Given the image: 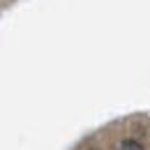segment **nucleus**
Segmentation results:
<instances>
[{"label":"nucleus","mask_w":150,"mask_h":150,"mask_svg":"<svg viewBox=\"0 0 150 150\" xmlns=\"http://www.w3.org/2000/svg\"><path fill=\"white\" fill-rule=\"evenodd\" d=\"M115 150H146V148H143V143L136 141V139H120V141L115 143Z\"/></svg>","instance_id":"obj_1"}]
</instances>
